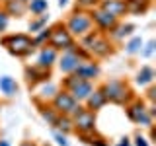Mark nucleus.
<instances>
[{"instance_id": "cd10ccee", "label": "nucleus", "mask_w": 156, "mask_h": 146, "mask_svg": "<svg viewBox=\"0 0 156 146\" xmlns=\"http://www.w3.org/2000/svg\"><path fill=\"white\" fill-rule=\"evenodd\" d=\"M154 49H156V41L152 39V41H148V43L144 45V49H140V51H143V57H144V58H150V57L154 55Z\"/></svg>"}, {"instance_id": "9b49d317", "label": "nucleus", "mask_w": 156, "mask_h": 146, "mask_svg": "<svg viewBox=\"0 0 156 146\" xmlns=\"http://www.w3.org/2000/svg\"><path fill=\"white\" fill-rule=\"evenodd\" d=\"M98 8H101L104 12L111 14V16L117 18V19L127 14V4H125V0H100V6H98Z\"/></svg>"}, {"instance_id": "412c9836", "label": "nucleus", "mask_w": 156, "mask_h": 146, "mask_svg": "<svg viewBox=\"0 0 156 146\" xmlns=\"http://www.w3.org/2000/svg\"><path fill=\"white\" fill-rule=\"evenodd\" d=\"M39 113H41L43 119H45L49 125H53V127H55L58 115H61V113H57V111L53 109V107H49V105H39Z\"/></svg>"}, {"instance_id": "20e7f679", "label": "nucleus", "mask_w": 156, "mask_h": 146, "mask_svg": "<svg viewBox=\"0 0 156 146\" xmlns=\"http://www.w3.org/2000/svg\"><path fill=\"white\" fill-rule=\"evenodd\" d=\"M88 55H90V53H88L86 49L72 45L70 49L62 51V57L58 58V68H61L62 72H66V74H72V72L76 70V66L82 62V58H88Z\"/></svg>"}, {"instance_id": "9d476101", "label": "nucleus", "mask_w": 156, "mask_h": 146, "mask_svg": "<svg viewBox=\"0 0 156 146\" xmlns=\"http://www.w3.org/2000/svg\"><path fill=\"white\" fill-rule=\"evenodd\" d=\"M51 78V72L49 68H43V66H27L26 68V80L29 86H35V84H41V82H47Z\"/></svg>"}, {"instance_id": "f3484780", "label": "nucleus", "mask_w": 156, "mask_h": 146, "mask_svg": "<svg viewBox=\"0 0 156 146\" xmlns=\"http://www.w3.org/2000/svg\"><path fill=\"white\" fill-rule=\"evenodd\" d=\"M127 12L131 14H144L150 8V0H125Z\"/></svg>"}, {"instance_id": "dca6fc26", "label": "nucleus", "mask_w": 156, "mask_h": 146, "mask_svg": "<svg viewBox=\"0 0 156 146\" xmlns=\"http://www.w3.org/2000/svg\"><path fill=\"white\" fill-rule=\"evenodd\" d=\"M133 29H135L133 23H115V26L111 27L107 33H109L113 39H123L127 35H131V33H133Z\"/></svg>"}, {"instance_id": "c756f323", "label": "nucleus", "mask_w": 156, "mask_h": 146, "mask_svg": "<svg viewBox=\"0 0 156 146\" xmlns=\"http://www.w3.org/2000/svg\"><path fill=\"white\" fill-rule=\"evenodd\" d=\"M8 19H10V16L4 12V10H0V33L8 27Z\"/></svg>"}, {"instance_id": "0eeeda50", "label": "nucleus", "mask_w": 156, "mask_h": 146, "mask_svg": "<svg viewBox=\"0 0 156 146\" xmlns=\"http://www.w3.org/2000/svg\"><path fill=\"white\" fill-rule=\"evenodd\" d=\"M72 125H74V130H78L80 134H90L96 130V111L84 109L82 107L80 111H76L72 115Z\"/></svg>"}, {"instance_id": "5701e85b", "label": "nucleus", "mask_w": 156, "mask_h": 146, "mask_svg": "<svg viewBox=\"0 0 156 146\" xmlns=\"http://www.w3.org/2000/svg\"><path fill=\"white\" fill-rule=\"evenodd\" d=\"M49 35H51V27H43L41 31H37V35L33 37V43L37 45H45V43L49 41Z\"/></svg>"}, {"instance_id": "c85d7f7f", "label": "nucleus", "mask_w": 156, "mask_h": 146, "mask_svg": "<svg viewBox=\"0 0 156 146\" xmlns=\"http://www.w3.org/2000/svg\"><path fill=\"white\" fill-rule=\"evenodd\" d=\"M53 136H55V140H57L58 146H68V140H66L65 133H61V130H55V133H53Z\"/></svg>"}, {"instance_id": "4be33fe9", "label": "nucleus", "mask_w": 156, "mask_h": 146, "mask_svg": "<svg viewBox=\"0 0 156 146\" xmlns=\"http://www.w3.org/2000/svg\"><path fill=\"white\" fill-rule=\"evenodd\" d=\"M55 127L61 133H70V130H74V125H72V117H68V115H58V119H57V123Z\"/></svg>"}, {"instance_id": "b1692460", "label": "nucleus", "mask_w": 156, "mask_h": 146, "mask_svg": "<svg viewBox=\"0 0 156 146\" xmlns=\"http://www.w3.org/2000/svg\"><path fill=\"white\" fill-rule=\"evenodd\" d=\"M143 45L144 43H143L140 37H133L129 43H127V53H129V55H135V53H139L140 49H143Z\"/></svg>"}, {"instance_id": "a878e982", "label": "nucleus", "mask_w": 156, "mask_h": 146, "mask_svg": "<svg viewBox=\"0 0 156 146\" xmlns=\"http://www.w3.org/2000/svg\"><path fill=\"white\" fill-rule=\"evenodd\" d=\"M45 26H47V18L41 16L39 19H33V22H29V31H31V33H37V31H41Z\"/></svg>"}, {"instance_id": "423d86ee", "label": "nucleus", "mask_w": 156, "mask_h": 146, "mask_svg": "<svg viewBox=\"0 0 156 146\" xmlns=\"http://www.w3.org/2000/svg\"><path fill=\"white\" fill-rule=\"evenodd\" d=\"M53 109H55L57 113H61V115L72 117L76 111H80L82 107H80V103H78V101L68 94L66 90H62V92H57L55 97H53Z\"/></svg>"}, {"instance_id": "a211bd4d", "label": "nucleus", "mask_w": 156, "mask_h": 146, "mask_svg": "<svg viewBox=\"0 0 156 146\" xmlns=\"http://www.w3.org/2000/svg\"><path fill=\"white\" fill-rule=\"evenodd\" d=\"M0 90H2V94H4V96L12 97V96L18 92V84H16V80H14L12 76H0Z\"/></svg>"}, {"instance_id": "2eb2a0df", "label": "nucleus", "mask_w": 156, "mask_h": 146, "mask_svg": "<svg viewBox=\"0 0 156 146\" xmlns=\"http://www.w3.org/2000/svg\"><path fill=\"white\" fill-rule=\"evenodd\" d=\"M6 2V8H4V12L8 14V16H23V12L27 10L26 2L23 0H4Z\"/></svg>"}, {"instance_id": "f704fd0d", "label": "nucleus", "mask_w": 156, "mask_h": 146, "mask_svg": "<svg viewBox=\"0 0 156 146\" xmlns=\"http://www.w3.org/2000/svg\"><path fill=\"white\" fill-rule=\"evenodd\" d=\"M20 146H35V144H33V142H22Z\"/></svg>"}, {"instance_id": "72a5a7b5", "label": "nucleus", "mask_w": 156, "mask_h": 146, "mask_svg": "<svg viewBox=\"0 0 156 146\" xmlns=\"http://www.w3.org/2000/svg\"><path fill=\"white\" fill-rule=\"evenodd\" d=\"M0 146H10V142L8 140H0Z\"/></svg>"}, {"instance_id": "393cba45", "label": "nucleus", "mask_w": 156, "mask_h": 146, "mask_svg": "<svg viewBox=\"0 0 156 146\" xmlns=\"http://www.w3.org/2000/svg\"><path fill=\"white\" fill-rule=\"evenodd\" d=\"M57 92H58V90H57V86H53V84H47V86H43V88H41L39 96H41L43 99H53Z\"/></svg>"}, {"instance_id": "6ab92c4d", "label": "nucleus", "mask_w": 156, "mask_h": 146, "mask_svg": "<svg viewBox=\"0 0 156 146\" xmlns=\"http://www.w3.org/2000/svg\"><path fill=\"white\" fill-rule=\"evenodd\" d=\"M154 68L152 66H143L139 72H136V84L140 86H146V84H152L154 80Z\"/></svg>"}, {"instance_id": "473e14b6", "label": "nucleus", "mask_w": 156, "mask_h": 146, "mask_svg": "<svg viewBox=\"0 0 156 146\" xmlns=\"http://www.w3.org/2000/svg\"><path fill=\"white\" fill-rule=\"evenodd\" d=\"M66 4H68V0H58V6H61V8H65Z\"/></svg>"}, {"instance_id": "f03ea898", "label": "nucleus", "mask_w": 156, "mask_h": 146, "mask_svg": "<svg viewBox=\"0 0 156 146\" xmlns=\"http://www.w3.org/2000/svg\"><path fill=\"white\" fill-rule=\"evenodd\" d=\"M101 90H104V94H105V99L111 101V103H117V105L129 103L131 97H133L131 88L127 86V82H121V80H109V82H105V84L101 86Z\"/></svg>"}, {"instance_id": "f257e3e1", "label": "nucleus", "mask_w": 156, "mask_h": 146, "mask_svg": "<svg viewBox=\"0 0 156 146\" xmlns=\"http://www.w3.org/2000/svg\"><path fill=\"white\" fill-rule=\"evenodd\" d=\"M0 43L8 49L10 55H14V57H18V58L29 57L33 51H35V43H33V39L29 37V35H26V33L2 37V39H0Z\"/></svg>"}, {"instance_id": "7c9ffc66", "label": "nucleus", "mask_w": 156, "mask_h": 146, "mask_svg": "<svg viewBox=\"0 0 156 146\" xmlns=\"http://www.w3.org/2000/svg\"><path fill=\"white\" fill-rule=\"evenodd\" d=\"M135 146H148V142H146V138H144V136H136V138H135Z\"/></svg>"}, {"instance_id": "39448f33", "label": "nucleus", "mask_w": 156, "mask_h": 146, "mask_svg": "<svg viewBox=\"0 0 156 146\" xmlns=\"http://www.w3.org/2000/svg\"><path fill=\"white\" fill-rule=\"evenodd\" d=\"M127 117H129L133 123H136V125L150 127L152 125V117H154V107H146L144 101L127 103Z\"/></svg>"}, {"instance_id": "c9c22d12", "label": "nucleus", "mask_w": 156, "mask_h": 146, "mask_svg": "<svg viewBox=\"0 0 156 146\" xmlns=\"http://www.w3.org/2000/svg\"><path fill=\"white\" fill-rule=\"evenodd\" d=\"M23 2H27V0H23Z\"/></svg>"}, {"instance_id": "aec40b11", "label": "nucleus", "mask_w": 156, "mask_h": 146, "mask_svg": "<svg viewBox=\"0 0 156 146\" xmlns=\"http://www.w3.org/2000/svg\"><path fill=\"white\" fill-rule=\"evenodd\" d=\"M26 6H27V10H29L31 14H35V16H41L43 12H47L49 4H47V0H27Z\"/></svg>"}, {"instance_id": "7ed1b4c3", "label": "nucleus", "mask_w": 156, "mask_h": 146, "mask_svg": "<svg viewBox=\"0 0 156 146\" xmlns=\"http://www.w3.org/2000/svg\"><path fill=\"white\" fill-rule=\"evenodd\" d=\"M92 26H94V23H92L90 12H86V10H76V12L68 18L65 27L72 37H84L86 33L92 31Z\"/></svg>"}, {"instance_id": "f8f14e48", "label": "nucleus", "mask_w": 156, "mask_h": 146, "mask_svg": "<svg viewBox=\"0 0 156 146\" xmlns=\"http://www.w3.org/2000/svg\"><path fill=\"white\" fill-rule=\"evenodd\" d=\"M74 74L78 78H82V80H88V82H92L94 78L100 74V66L96 64V62H88V61H82L80 64L76 66V70H74Z\"/></svg>"}, {"instance_id": "4468645a", "label": "nucleus", "mask_w": 156, "mask_h": 146, "mask_svg": "<svg viewBox=\"0 0 156 146\" xmlns=\"http://www.w3.org/2000/svg\"><path fill=\"white\" fill-rule=\"evenodd\" d=\"M107 103V99H105V94H104V90H92V94L86 97V109H90V111H98V109H101Z\"/></svg>"}, {"instance_id": "1a4fd4ad", "label": "nucleus", "mask_w": 156, "mask_h": 146, "mask_svg": "<svg viewBox=\"0 0 156 146\" xmlns=\"http://www.w3.org/2000/svg\"><path fill=\"white\" fill-rule=\"evenodd\" d=\"M90 16H92V23H94L98 29H101V31H109L117 23V18L104 12L101 8H94V12H90Z\"/></svg>"}, {"instance_id": "ddd939ff", "label": "nucleus", "mask_w": 156, "mask_h": 146, "mask_svg": "<svg viewBox=\"0 0 156 146\" xmlns=\"http://www.w3.org/2000/svg\"><path fill=\"white\" fill-rule=\"evenodd\" d=\"M57 57H58V51H57V49H53L51 45H45V47H41V51H39L37 64L43 66V68H51L57 62Z\"/></svg>"}, {"instance_id": "2f4dec72", "label": "nucleus", "mask_w": 156, "mask_h": 146, "mask_svg": "<svg viewBox=\"0 0 156 146\" xmlns=\"http://www.w3.org/2000/svg\"><path fill=\"white\" fill-rule=\"evenodd\" d=\"M117 146H131V142H129V138H121Z\"/></svg>"}, {"instance_id": "bb28decb", "label": "nucleus", "mask_w": 156, "mask_h": 146, "mask_svg": "<svg viewBox=\"0 0 156 146\" xmlns=\"http://www.w3.org/2000/svg\"><path fill=\"white\" fill-rule=\"evenodd\" d=\"M76 4L80 10H94L100 6V0H76Z\"/></svg>"}, {"instance_id": "6e6552de", "label": "nucleus", "mask_w": 156, "mask_h": 146, "mask_svg": "<svg viewBox=\"0 0 156 146\" xmlns=\"http://www.w3.org/2000/svg\"><path fill=\"white\" fill-rule=\"evenodd\" d=\"M49 45L57 51H66L74 45V37L66 31V27L62 23H57L55 27H51V35H49Z\"/></svg>"}]
</instances>
